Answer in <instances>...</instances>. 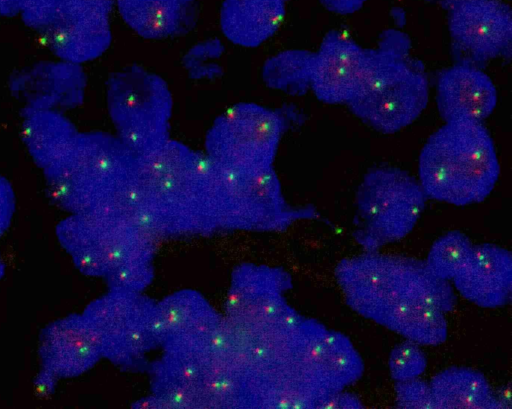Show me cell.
<instances>
[{
	"label": "cell",
	"mask_w": 512,
	"mask_h": 409,
	"mask_svg": "<svg viewBox=\"0 0 512 409\" xmlns=\"http://www.w3.org/2000/svg\"><path fill=\"white\" fill-rule=\"evenodd\" d=\"M499 174L493 139L478 121L445 122L427 139L418 159V180L427 198L456 206L485 200Z\"/></svg>",
	"instance_id": "6da1fadb"
},
{
	"label": "cell",
	"mask_w": 512,
	"mask_h": 409,
	"mask_svg": "<svg viewBox=\"0 0 512 409\" xmlns=\"http://www.w3.org/2000/svg\"><path fill=\"white\" fill-rule=\"evenodd\" d=\"M409 50L404 33L386 31L377 48L367 49L359 86L346 104L379 132L391 134L406 128L428 104V78Z\"/></svg>",
	"instance_id": "7a4b0ae2"
},
{
	"label": "cell",
	"mask_w": 512,
	"mask_h": 409,
	"mask_svg": "<svg viewBox=\"0 0 512 409\" xmlns=\"http://www.w3.org/2000/svg\"><path fill=\"white\" fill-rule=\"evenodd\" d=\"M135 163L136 156L116 135L79 132L68 151L43 171L52 200L72 214L117 198L131 183Z\"/></svg>",
	"instance_id": "3957f363"
},
{
	"label": "cell",
	"mask_w": 512,
	"mask_h": 409,
	"mask_svg": "<svg viewBox=\"0 0 512 409\" xmlns=\"http://www.w3.org/2000/svg\"><path fill=\"white\" fill-rule=\"evenodd\" d=\"M427 196L418 179L396 167H376L356 192L355 241L369 252L406 237L420 219Z\"/></svg>",
	"instance_id": "277c9868"
},
{
	"label": "cell",
	"mask_w": 512,
	"mask_h": 409,
	"mask_svg": "<svg viewBox=\"0 0 512 409\" xmlns=\"http://www.w3.org/2000/svg\"><path fill=\"white\" fill-rule=\"evenodd\" d=\"M107 108L116 136L136 157L169 139L173 99L166 81L131 66L113 73L106 85Z\"/></svg>",
	"instance_id": "5b68a950"
},
{
	"label": "cell",
	"mask_w": 512,
	"mask_h": 409,
	"mask_svg": "<svg viewBox=\"0 0 512 409\" xmlns=\"http://www.w3.org/2000/svg\"><path fill=\"white\" fill-rule=\"evenodd\" d=\"M112 8L113 0H31L20 15L56 56L81 64L109 48Z\"/></svg>",
	"instance_id": "8992f818"
},
{
	"label": "cell",
	"mask_w": 512,
	"mask_h": 409,
	"mask_svg": "<svg viewBox=\"0 0 512 409\" xmlns=\"http://www.w3.org/2000/svg\"><path fill=\"white\" fill-rule=\"evenodd\" d=\"M133 183L159 213L210 209L205 154L170 138L136 157Z\"/></svg>",
	"instance_id": "52a82bcc"
},
{
	"label": "cell",
	"mask_w": 512,
	"mask_h": 409,
	"mask_svg": "<svg viewBox=\"0 0 512 409\" xmlns=\"http://www.w3.org/2000/svg\"><path fill=\"white\" fill-rule=\"evenodd\" d=\"M285 129L286 120L279 111L238 103L214 120L206 134L204 154L227 166L273 167Z\"/></svg>",
	"instance_id": "ba28073f"
},
{
	"label": "cell",
	"mask_w": 512,
	"mask_h": 409,
	"mask_svg": "<svg viewBox=\"0 0 512 409\" xmlns=\"http://www.w3.org/2000/svg\"><path fill=\"white\" fill-rule=\"evenodd\" d=\"M206 156V155H205ZM210 208L228 213L272 214L287 222L317 215L313 207L288 210L273 167L240 168L223 165L206 156Z\"/></svg>",
	"instance_id": "9c48e42d"
},
{
	"label": "cell",
	"mask_w": 512,
	"mask_h": 409,
	"mask_svg": "<svg viewBox=\"0 0 512 409\" xmlns=\"http://www.w3.org/2000/svg\"><path fill=\"white\" fill-rule=\"evenodd\" d=\"M409 257L378 251L342 259L335 278L347 305L376 323L403 298Z\"/></svg>",
	"instance_id": "30bf717a"
},
{
	"label": "cell",
	"mask_w": 512,
	"mask_h": 409,
	"mask_svg": "<svg viewBox=\"0 0 512 409\" xmlns=\"http://www.w3.org/2000/svg\"><path fill=\"white\" fill-rule=\"evenodd\" d=\"M448 29L460 62L477 66L509 56L512 12L502 0H450Z\"/></svg>",
	"instance_id": "8fae6325"
},
{
	"label": "cell",
	"mask_w": 512,
	"mask_h": 409,
	"mask_svg": "<svg viewBox=\"0 0 512 409\" xmlns=\"http://www.w3.org/2000/svg\"><path fill=\"white\" fill-rule=\"evenodd\" d=\"M292 364L325 395L355 383L364 370L350 339L315 320H304Z\"/></svg>",
	"instance_id": "7c38bea8"
},
{
	"label": "cell",
	"mask_w": 512,
	"mask_h": 409,
	"mask_svg": "<svg viewBox=\"0 0 512 409\" xmlns=\"http://www.w3.org/2000/svg\"><path fill=\"white\" fill-rule=\"evenodd\" d=\"M367 49L338 30L329 31L314 52L310 89L327 104H347L364 70Z\"/></svg>",
	"instance_id": "4fadbf2b"
},
{
	"label": "cell",
	"mask_w": 512,
	"mask_h": 409,
	"mask_svg": "<svg viewBox=\"0 0 512 409\" xmlns=\"http://www.w3.org/2000/svg\"><path fill=\"white\" fill-rule=\"evenodd\" d=\"M38 351L42 368L58 380L81 375L102 355L97 333L83 314L49 323L40 333Z\"/></svg>",
	"instance_id": "5bb4252c"
},
{
	"label": "cell",
	"mask_w": 512,
	"mask_h": 409,
	"mask_svg": "<svg viewBox=\"0 0 512 409\" xmlns=\"http://www.w3.org/2000/svg\"><path fill=\"white\" fill-rule=\"evenodd\" d=\"M10 89L25 108L67 110L83 102L86 75L78 63L41 62L15 75Z\"/></svg>",
	"instance_id": "9a60e30c"
},
{
	"label": "cell",
	"mask_w": 512,
	"mask_h": 409,
	"mask_svg": "<svg viewBox=\"0 0 512 409\" xmlns=\"http://www.w3.org/2000/svg\"><path fill=\"white\" fill-rule=\"evenodd\" d=\"M451 282L462 297L477 306L506 305L512 296V255L495 244L473 245Z\"/></svg>",
	"instance_id": "2e32d148"
},
{
	"label": "cell",
	"mask_w": 512,
	"mask_h": 409,
	"mask_svg": "<svg viewBox=\"0 0 512 409\" xmlns=\"http://www.w3.org/2000/svg\"><path fill=\"white\" fill-rule=\"evenodd\" d=\"M436 105L445 122H482L497 105V90L491 78L478 66L459 62L440 72Z\"/></svg>",
	"instance_id": "e0dca14e"
},
{
	"label": "cell",
	"mask_w": 512,
	"mask_h": 409,
	"mask_svg": "<svg viewBox=\"0 0 512 409\" xmlns=\"http://www.w3.org/2000/svg\"><path fill=\"white\" fill-rule=\"evenodd\" d=\"M284 17V0H224L220 27L230 42L251 48L273 36Z\"/></svg>",
	"instance_id": "ac0fdd59"
},
{
	"label": "cell",
	"mask_w": 512,
	"mask_h": 409,
	"mask_svg": "<svg viewBox=\"0 0 512 409\" xmlns=\"http://www.w3.org/2000/svg\"><path fill=\"white\" fill-rule=\"evenodd\" d=\"M124 22L139 36L161 40L186 31L196 0H116Z\"/></svg>",
	"instance_id": "d6986e66"
},
{
	"label": "cell",
	"mask_w": 512,
	"mask_h": 409,
	"mask_svg": "<svg viewBox=\"0 0 512 409\" xmlns=\"http://www.w3.org/2000/svg\"><path fill=\"white\" fill-rule=\"evenodd\" d=\"M78 133L60 111L24 109L22 138L32 159L43 170L68 151Z\"/></svg>",
	"instance_id": "ffe728a7"
},
{
	"label": "cell",
	"mask_w": 512,
	"mask_h": 409,
	"mask_svg": "<svg viewBox=\"0 0 512 409\" xmlns=\"http://www.w3.org/2000/svg\"><path fill=\"white\" fill-rule=\"evenodd\" d=\"M436 409L497 408L495 393L486 377L469 367H449L429 382Z\"/></svg>",
	"instance_id": "44dd1931"
},
{
	"label": "cell",
	"mask_w": 512,
	"mask_h": 409,
	"mask_svg": "<svg viewBox=\"0 0 512 409\" xmlns=\"http://www.w3.org/2000/svg\"><path fill=\"white\" fill-rule=\"evenodd\" d=\"M380 324L418 345L437 346L448 336L445 313L408 298L398 300Z\"/></svg>",
	"instance_id": "7402d4cb"
},
{
	"label": "cell",
	"mask_w": 512,
	"mask_h": 409,
	"mask_svg": "<svg viewBox=\"0 0 512 409\" xmlns=\"http://www.w3.org/2000/svg\"><path fill=\"white\" fill-rule=\"evenodd\" d=\"M314 52L288 49L269 57L262 68L265 84L290 95H303L310 89Z\"/></svg>",
	"instance_id": "603a6c76"
},
{
	"label": "cell",
	"mask_w": 512,
	"mask_h": 409,
	"mask_svg": "<svg viewBox=\"0 0 512 409\" xmlns=\"http://www.w3.org/2000/svg\"><path fill=\"white\" fill-rule=\"evenodd\" d=\"M403 298L419 301L443 313L451 312L457 297L451 281L435 275L424 261L409 257Z\"/></svg>",
	"instance_id": "cb8c5ba5"
},
{
	"label": "cell",
	"mask_w": 512,
	"mask_h": 409,
	"mask_svg": "<svg viewBox=\"0 0 512 409\" xmlns=\"http://www.w3.org/2000/svg\"><path fill=\"white\" fill-rule=\"evenodd\" d=\"M472 246L463 232L449 231L432 244L424 262L435 275L452 281L468 258Z\"/></svg>",
	"instance_id": "d4e9b609"
},
{
	"label": "cell",
	"mask_w": 512,
	"mask_h": 409,
	"mask_svg": "<svg viewBox=\"0 0 512 409\" xmlns=\"http://www.w3.org/2000/svg\"><path fill=\"white\" fill-rule=\"evenodd\" d=\"M388 367L395 382L413 380L425 372L427 358L420 345L406 339L392 348Z\"/></svg>",
	"instance_id": "484cf974"
},
{
	"label": "cell",
	"mask_w": 512,
	"mask_h": 409,
	"mask_svg": "<svg viewBox=\"0 0 512 409\" xmlns=\"http://www.w3.org/2000/svg\"><path fill=\"white\" fill-rule=\"evenodd\" d=\"M396 404L402 409H436L429 382L418 378L395 382Z\"/></svg>",
	"instance_id": "4316f807"
},
{
	"label": "cell",
	"mask_w": 512,
	"mask_h": 409,
	"mask_svg": "<svg viewBox=\"0 0 512 409\" xmlns=\"http://www.w3.org/2000/svg\"><path fill=\"white\" fill-rule=\"evenodd\" d=\"M15 193L9 181L0 176V238L9 228L15 212Z\"/></svg>",
	"instance_id": "83f0119b"
},
{
	"label": "cell",
	"mask_w": 512,
	"mask_h": 409,
	"mask_svg": "<svg viewBox=\"0 0 512 409\" xmlns=\"http://www.w3.org/2000/svg\"><path fill=\"white\" fill-rule=\"evenodd\" d=\"M317 408L322 409H358L363 408L359 397L344 390L328 393L323 396Z\"/></svg>",
	"instance_id": "f1b7e54d"
},
{
	"label": "cell",
	"mask_w": 512,
	"mask_h": 409,
	"mask_svg": "<svg viewBox=\"0 0 512 409\" xmlns=\"http://www.w3.org/2000/svg\"><path fill=\"white\" fill-rule=\"evenodd\" d=\"M330 12L339 15H349L360 10L366 0H319Z\"/></svg>",
	"instance_id": "f546056e"
},
{
	"label": "cell",
	"mask_w": 512,
	"mask_h": 409,
	"mask_svg": "<svg viewBox=\"0 0 512 409\" xmlns=\"http://www.w3.org/2000/svg\"><path fill=\"white\" fill-rule=\"evenodd\" d=\"M30 1L31 0H0L1 15L11 17L21 14Z\"/></svg>",
	"instance_id": "4dcf8cb0"
},
{
	"label": "cell",
	"mask_w": 512,
	"mask_h": 409,
	"mask_svg": "<svg viewBox=\"0 0 512 409\" xmlns=\"http://www.w3.org/2000/svg\"><path fill=\"white\" fill-rule=\"evenodd\" d=\"M57 378L45 369H41V372L37 378L36 387L41 394H47L53 391Z\"/></svg>",
	"instance_id": "1f68e13d"
},
{
	"label": "cell",
	"mask_w": 512,
	"mask_h": 409,
	"mask_svg": "<svg viewBox=\"0 0 512 409\" xmlns=\"http://www.w3.org/2000/svg\"><path fill=\"white\" fill-rule=\"evenodd\" d=\"M4 271H5L4 264H3V262L0 260V279L2 278V276H3V274H4Z\"/></svg>",
	"instance_id": "d6a6232c"
},
{
	"label": "cell",
	"mask_w": 512,
	"mask_h": 409,
	"mask_svg": "<svg viewBox=\"0 0 512 409\" xmlns=\"http://www.w3.org/2000/svg\"><path fill=\"white\" fill-rule=\"evenodd\" d=\"M0 15H1V5H0Z\"/></svg>",
	"instance_id": "836d02e7"
},
{
	"label": "cell",
	"mask_w": 512,
	"mask_h": 409,
	"mask_svg": "<svg viewBox=\"0 0 512 409\" xmlns=\"http://www.w3.org/2000/svg\"><path fill=\"white\" fill-rule=\"evenodd\" d=\"M284 1H286V0H284Z\"/></svg>",
	"instance_id": "e575fe53"
}]
</instances>
